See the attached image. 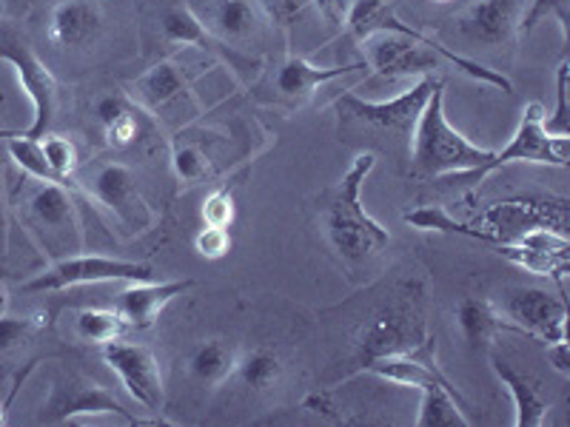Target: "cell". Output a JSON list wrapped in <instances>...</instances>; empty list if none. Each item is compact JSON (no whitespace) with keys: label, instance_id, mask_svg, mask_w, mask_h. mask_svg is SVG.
Masks as SVG:
<instances>
[{"label":"cell","instance_id":"cell-31","mask_svg":"<svg viewBox=\"0 0 570 427\" xmlns=\"http://www.w3.org/2000/svg\"><path fill=\"white\" fill-rule=\"evenodd\" d=\"M40 151H43V160L49 166V171L55 175V180L63 182L69 188H78L75 182V171H78V146L71 137L63 135H43L40 137Z\"/></svg>","mask_w":570,"mask_h":427},{"label":"cell","instance_id":"cell-23","mask_svg":"<svg viewBox=\"0 0 570 427\" xmlns=\"http://www.w3.org/2000/svg\"><path fill=\"white\" fill-rule=\"evenodd\" d=\"M491 368L493 374H497V379L508 388V394H511L513 399V410H517V416H513V425L517 427H542L544 425V416H548V410H551V399H544L542 390H539V385L533 383L531 376L522 374V370L513 368L508 359H502V356L493 354L491 356Z\"/></svg>","mask_w":570,"mask_h":427},{"label":"cell","instance_id":"cell-16","mask_svg":"<svg viewBox=\"0 0 570 427\" xmlns=\"http://www.w3.org/2000/svg\"><path fill=\"white\" fill-rule=\"evenodd\" d=\"M368 69V63H348V66H317L312 60L299 58V54H285L277 66H274L272 83V103L283 106V109H299L314 98V91L320 86L331 83V80L345 78L351 71Z\"/></svg>","mask_w":570,"mask_h":427},{"label":"cell","instance_id":"cell-14","mask_svg":"<svg viewBox=\"0 0 570 427\" xmlns=\"http://www.w3.org/2000/svg\"><path fill=\"white\" fill-rule=\"evenodd\" d=\"M129 89L131 103L137 109L149 111L157 120H166V117L180 115V111L188 120L191 111H195V95L188 89L186 71L175 60H163V63L151 66Z\"/></svg>","mask_w":570,"mask_h":427},{"label":"cell","instance_id":"cell-32","mask_svg":"<svg viewBox=\"0 0 570 427\" xmlns=\"http://www.w3.org/2000/svg\"><path fill=\"white\" fill-rule=\"evenodd\" d=\"M171 171L180 180V186H197L212 177V160L200 146L191 142H175L171 149Z\"/></svg>","mask_w":570,"mask_h":427},{"label":"cell","instance_id":"cell-5","mask_svg":"<svg viewBox=\"0 0 570 427\" xmlns=\"http://www.w3.org/2000/svg\"><path fill=\"white\" fill-rule=\"evenodd\" d=\"M32 182V191L20 206V220L27 222L35 242L55 262L83 251V226H80L78 206H75V191L78 188L46 180Z\"/></svg>","mask_w":570,"mask_h":427},{"label":"cell","instance_id":"cell-20","mask_svg":"<svg viewBox=\"0 0 570 427\" xmlns=\"http://www.w3.org/2000/svg\"><path fill=\"white\" fill-rule=\"evenodd\" d=\"M528 0H476L460 18L468 38L488 46H502L519 32Z\"/></svg>","mask_w":570,"mask_h":427},{"label":"cell","instance_id":"cell-35","mask_svg":"<svg viewBox=\"0 0 570 427\" xmlns=\"http://www.w3.org/2000/svg\"><path fill=\"white\" fill-rule=\"evenodd\" d=\"M40 319H32V317H0V350L3 354H9V350L20 348L23 342H29V339L35 337L40 330Z\"/></svg>","mask_w":570,"mask_h":427},{"label":"cell","instance_id":"cell-27","mask_svg":"<svg viewBox=\"0 0 570 427\" xmlns=\"http://www.w3.org/2000/svg\"><path fill=\"white\" fill-rule=\"evenodd\" d=\"M95 115H98V123L104 129L106 146H111V149H129L131 142L137 140V135H140L137 106L131 103V98L106 95L95 106Z\"/></svg>","mask_w":570,"mask_h":427},{"label":"cell","instance_id":"cell-21","mask_svg":"<svg viewBox=\"0 0 570 427\" xmlns=\"http://www.w3.org/2000/svg\"><path fill=\"white\" fill-rule=\"evenodd\" d=\"M191 288V279H169V282H129L124 294H120V302H117V311L126 319V325L135 330H149L157 322L160 311L175 297L186 294Z\"/></svg>","mask_w":570,"mask_h":427},{"label":"cell","instance_id":"cell-36","mask_svg":"<svg viewBox=\"0 0 570 427\" xmlns=\"http://www.w3.org/2000/svg\"><path fill=\"white\" fill-rule=\"evenodd\" d=\"M195 248L200 251V257L220 259L232 251V234L228 228L203 226V231L195 237Z\"/></svg>","mask_w":570,"mask_h":427},{"label":"cell","instance_id":"cell-15","mask_svg":"<svg viewBox=\"0 0 570 427\" xmlns=\"http://www.w3.org/2000/svg\"><path fill=\"white\" fill-rule=\"evenodd\" d=\"M89 195L115 217L126 231H142L151 226V208L137 191L135 171L124 162H106L89 180Z\"/></svg>","mask_w":570,"mask_h":427},{"label":"cell","instance_id":"cell-41","mask_svg":"<svg viewBox=\"0 0 570 427\" xmlns=\"http://www.w3.org/2000/svg\"><path fill=\"white\" fill-rule=\"evenodd\" d=\"M0 20H3V0H0Z\"/></svg>","mask_w":570,"mask_h":427},{"label":"cell","instance_id":"cell-33","mask_svg":"<svg viewBox=\"0 0 570 427\" xmlns=\"http://www.w3.org/2000/svg\"><path fill=\"white\" fill-rule=\"evenodd\" d=\"M234 222V182H223L214 188L203 202V226L232 228Z\"/></svg>","mask_w":570,"mask_h":427},{"label":"cell","instance_id":"cell-34","mask_svg":"<svg viewBox=\"0 0 570 427\" xmlns=\"http://www.w3.org/2000/svg\"><path fill=\"white\" fill-rule=\"evenodd\" d=\"M568 80H570V63L562 60L557 69V111L553 117H544L542 126L548 135L553 137H570V111H568Z\"/></svg>","mask_w":570,"mask_h":427},{"label":"cell","instance_id":"cell-29","mask_svg":"<svg viewBox=\"0 0 570 427\" xmlns=\"http://www.w3.org/2000/svg\"><path fill=\"white\" fill-rule=\"evenodd\" d=\"M234 374L240 376V383L248 390H257V394H266L274 390L283 383L285 365L279 359L277 350L272 348H252L246 354L237 356V370Z\"/></svg>","mask_w":570,"mask_h":427},{"label":"cell","instance_id":"cell-37","mask_svg":"<svg viewBox=\"0 0 570 427\" xmlns=\"http://www.w3.org/2000/svg\"><path fill=\"white\" fill-rule=\"evenodd\" d=\"M542 18H557L562 27H568L564 20H568V0H533L531 3V12L522 18V27L525 32H531Z\"/></svg>","mask_w":570,"mask_h":427},{"label":"cell","instance_id":"cell-30","mask_svg":"<svg viewBox=\"0 0 570 427\" xmlns=\"http://www.w3.org/2000/svg\"><path fill=\"white\" fill-rule=\"evenodd\" d=\"M75 330L83 342L91 345H109L115 339H124V334L129 330L126 319L120 317V311H109V308H86L75 317Z\"/></svg>","mask_w":570,"mask_h":427},{"label":"cell","instance_id":"cell-18","mask_svg":"<svg viewBox=\"0 0 570 427\" xmlns=\"http://www.w3.org/2000/svg\"><path fill=\"white\" fill-rule=\"evenodd\" d=\"M482 222L491 226L502 240H513L528 228H553L568 234V200L551 197H517V200L497 202L482 214Z\"/></svg>","mask_w":570,"mask_h":427},{"label":"cell","instance_id":"cell-6","mask_svg":"<svg viewBox=\"0 0 570 427\" xmlns=\"http://www.w3.org/2000/svg\"><path fill=\"white\" fill-rule=\"evenodd\" d=\"M436 342L422 319L420 297L400 294V299L389 302L365 322L363 334L356 339V368H363L371 359L391 354H411L425 345Z\"/></svg>","mask_w":570,"mask_h":427},{"label":"cell","instance_id":"cell-1","mask_svg":"<svg viewBox=\"0 0 570 427\" xmlns=\"http://www.w3.org/2000/svg\"><path fill=\"white\" fill-rule=\"evenodd\" d=\"M345 27H348L351 38L365 43V54H368L365 63L374 71V78L400 80L411 78V75L428 78L442 63H451L480 83L497 86L505 95L513 91V83L505 75H499V71L488 69V66L465 58V54L451 52L440 40L411 29L405 20L396 18L391 0H354L348 14H345Z\"/></svg>","mask_w":570,"mask_h":427},{"label":"cell","instance_id":"cell-12","mask_svg":"<svg viewBox=\"0 0 570 427\" xmlns=\"http://www.w3.org/2000/svg\"><path fill=\"white\" fill-rule=\"evenodd\" d=\"M513 334L539 339L544 345L568 342V305L544 288H508L497 302Z\"/></svg>","mask_w":570,"mask_h":427},{"label":"cell","instance_id":"cell-10","mask_svg":"<svg viewBox=\"0 0 570 427\" xmlns=\"http://www.w3.org/2000/svg\"><path fill=\"white\" fill-rule=\"evenodd\" d=\"M151 266L131 262V259L106 257V254H71V257L58 259L52 268L23 282L27 294H55L78 285H98V282H146L151 279Z\"/></svg>","mask_w":570,"mask_h":427},{"label":"cell","instance_id":"cell-25","mask_svg":"<svg viewBox=\"0 0 570 427\" xmlns=\"http://www.w3.org/2000/svg\"><path fill=\"white\" fill-rule=\"evenodd\" d=\"M100 32V9L91 0H63L52 12V40L66 49L91 43Z\"/></svg>","mask_w":570,"mask_h":427},{"label":"cell","instance_id":"cell-19","mask_svg":"<svg viewBox=\"0 0 570 427\" xmlns=\"http://www.w3.org/2000/svg\"><path fill=\"white\" fill-rule=\"evenodd\" d=\"M360 370H368V374L380 376L391 385H402V388H425V385H442V388L460 390L454 388V383L448 379L440 370V365L434 363V342L425 345L420 350H411V354H391L380 356V359H371Z\"/></svg>","mask_w":570,"mask_h":427},{"label":"cell","instance_id":"cell-26","mask_svg":"<svg viewBox=\"0 0 570 427\" xmlns=\"http://www.w3.org/2000/svg\"><path fill=\"white\" fill-rule=\"evenodd\" d=\"M237 348L226 339H203L188 354V374L203 388H220L237 370Z\"/></svg>","mask_w":570,"mask_h":427},{"label":"cell","instance_id":"cell-40","mask_svg":"<svg viewBox=\"0 0 570 427\" xmlns=\"http://www.w3.org/2000/svg\"><path fill=\"white\" fill-rule=\"evenodd\" d=\"M7 405H9V401H7ZM7 405H0V425L7 421V416H3V410H7Z\"/></svg>","mask_w":570,"mask_h":427},{"label":"cell","instance_id":"cell-39","mask_svg":"<svg viewBox=\"0 0 570 427\" xmlns=\"http://www.w3.org/2000/svg\"><path fill=\"white\" fill-rule=\"evenodd\" d=\"M7 305H9V299H7V285L0 282V317L7 314Z\"/></svg>","mask_w":570,"mask_h":427},{"label":"cell","instance_id":"cell-17","mask_svg":"<svg viewBox=\"0 0 570 427\" xmlns=\"http://www.w3.org/2000/svg\"><path fill=\"white\" fill-rule=\"evenodd\" d=\"M160 29H163V38L169 40V43L197 46V49L214 54V58L228 60V69L237 71L243 80H254L259 71H263V60L252 58V54L240 52V49H234V46L214 38V34L208 32L206 23H203V20L197 18L188 7L166 9V14H163L160 20Z\"/></svg>","mask_w":570,"mask_h":427},{"label":"cell","instance_id":"cell-7","mask_svg":"<svg viewBox=\"0 0 570 427\" xmlns=\"http://www.w3.org/2000/svg\"><path fill=\"white\" fill-rule=\"evenodd\" d=\"M0 60L14 66L35 109L32 126L27 131H18V135L29 137V140H40L43 135H49L55 111H58V80H55L52 69L40 60L35 46L29 43L27 34L20 32L14 20H0Z\"/></svg>","mask_w":570,"mask_h":427},{"label":"cell","instance_id":"cell-9","mask_svg":"<svg viewBox=\"0 0 570 427\" xmlns=\"http://www.w3.org/2000/svg\"><path fill=\"white\" fill-rule=\"evenodd\" d=\"M544 109L542 103H528L525 111H522V120H519L517 135L511 137L502 151H493L491 160L485 166L473 171H462V175H454L451 180H460L465 186H476V182L485 180L488 175L499 171L508 162H542V166H557V169H564L570 157V137H553L544 131L542 126Z\"/></svg>","mask_w":570,"mask_h":427},{"label":"cell","instance_id":"cell-3","mask_svg":"<svg viewBox=\"0 0 570 427\" xmlns=\"http://www.w3.org/2000/svg\"><path fill=\"white\" fill-rule=\"evenodd\" d=\"M376 166V155L360 151L343 177L323 195L320 206V226L328 237L331 248L337 251L348 268H360L374 262L391 246V234L383 222H376L365 211L363 186Z\"/></svg>","mask_w":570,"mask_h":427},{"label":"cell","instance_id":"cell-13","mask_svg":"<svg viewBox=\"0 0 570 427\" xmlns=\"http://www.w3.org/2000/svg\"><path fill=\"white\" fill-rule=\"evenodd\" d=\"M104 359L120 376L126 394L140 405L142 414H149L155 421H166L163 419L166 394H163V374L157 356L146 345L115 339V342L104 345Z\"/></svg>","mask_w":570,"mask_h":427},{"label":"cell","instance_id":"cell-4","mask_svg":"<svg viewBox=\"0 0 570 427\" xmlns=\"http://www.w3.org/2000/svg\"><path fill=\"white\" fill-rule=\"evenodd\" d=\"M491 157V149H480L476 142L462 137L448 123L445 95H442V83L436 86L416 120L414 142H411V166L416 175L454 177L462 171L480 169Z\"/></svg>","mask_w":570,"mask_h":427},{"label":"cell","instance_id":"cell-8","mask_svg":"<svg viewBox=\"0 0 570 427\" xmlns=\"http://www.w3.org/2000/svg\"><path fill=\"white\" fill-rule=\"evenodd\" d=\"M402 220L409 222V226L420 228V231L456 234V237H468V240L485 242V246H491L499 257L511 259L513 266L525 268V271L537 274V277L559 279L564 271H568V257L537 251V248L525 246L519 237H513V240H502L499 234L485 231V228H473V226H465V222H456L454 217H448L442 208H434V206L414 208V211H405Z\"/></svg>","mask_w":570,"mask_h":427},{"label":"cell","instance_id":"cell-24","mask_svg":"<svg viewBox=\"0 0 570 427\" xmlns=\"http://www.w3.org/2000/svg\"><path fill=\"white\" fill-rule=\"evenodd\" d=\"M454 317L471 350L488 348V345L493 342V337L505 334V330H511L513 334V328L505 322V317L499 314L497 302H491V299H482V297L460 299Z\"/></svg>","mask_w":570,"mask_h":427},{"label":"cell","instance_id":"cell-38","mask_svg":"<svg viewBox=\"0 0 570 427\" xmlns=\"http://www.w3.org/2000/svg\"><path fill=\"white\" fill-rule=\"evenodd\" d=\"M548 359L553 363V368L562 376L570 374V356H568V342H553L548 345Z\"/></svg>","mask_w":570,"mask_h":427},{"label":"cell","instance_id":"cell-11","mask_svg":"<svg viewBox=\"0 0 570 427\" xmlns=\"http://www.w3.org/2000/svg\"><path fill=\"white\" fill-rule=\"evenodd\" d=\"M120 416L126 425H146V421L155 419H142L135 410H129L124 401L117 399L111 390L100 388V385L89 383L83 376L69 374L58 376L52 385V394L46 399L43 410L38 416V425H66V421H78L80 416ZM157 425V421H155Z\"/></svg>","mask_w":570,"mask_h":427},{"label":"cell","instance_id":"cell-22","mask_svg":"<svg viewBox=\"0 0 570 427\" xmlns=\"http://www.w3.org/2000/svg\"><path fill=\"white\" fill-rule=\"evenodd\" d=\"M206 27L217 40L240 49V46L263 38L272 23H268L266 9L259 7L257 0H220Z\"/></svg>","mask_w":570,"mask_h":427},{"label":"cell","instance_id":"cell-28","mask_svg":"<svg viewBox=\"0 0 570 427\" xmlns=\"http://www.w3.org/2000/svg\"><path fill=\"white\" fill-rule=\"evenodd\" d=\"M420 414L416 427H471L473 421L465 416L462 396L442 385H425L420 388Z\"/></svg>","mask_w":570,"mask_h":427},{"label":"cell","instance_id":"cell-2","mask_svg":"<svg viewBox=\"0 0 570 427\" xmlns=\"http://www.w3.org/2000/svg\"><path fill=\"white\" fill-rule=\"evenodd\" d=\"M434 75L422 78L414 89L402 91L400 98L383 100H363L354 91H345L334 100V115H337V135L348 146H360V151L371 155H389L394 160L411 162V142H414L416 120L425 109L431 91L440 86Z\"/></svg>","mask_w":570,"mask_h":427}]
</instances>
